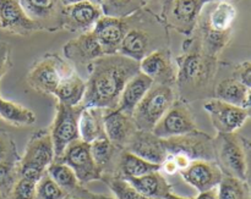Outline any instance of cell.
<instances>
[{"label": "cell", "mask_w": 251, "mask_h": 199, "mask_svg": "<svg viewBox=\"0 0 251 199\" xmlns=\"http://www.w3.org/2000/svg\"><path fill=\"white\" fill-rule=\"evenodd\" d=\"M140 71V63L119 53L105 54L87 66L88 77L81 105L117 108L123 88Z\"/></svg>", "instance_id": "obj_1"}, {"label": "cell", "mask_w": 251, "mask_h": 199, "mask_svg": "<svg viewBox=\"0 0 251 199\" xmlns=\"http://www.w3.org/2000/svg\"><path fill=\"white\" fill-rule=\"evenodd\" d=\"M176 89L179 98L190 103L213 93L218 59L202 50L200 37L188 39L183 44V53L176 56Z\"/></svg>", "instance_id": "obj_2"}, {"label": "cell", "mask_w": 251, "mask_h": 199, "mask_svg": "<svg viewBox=\"0 0 251 199\" xmlns=\"http://www.w3.org/2000/svg\"><path fill=\"white\" fill-rule=\"evenodd\" d=\"M54 160L55 153L49 129L38 130L29 137L24 154L20 158L19 177H26L37 182Z\"/></svg>", "instance_id": "obj_3"}, {"label": "cell", "mask_w": 251, "mask_h": 199, "mask_svg": "<svg viewBox=\"0 0 251 199\" xmlns=\"http://www.w3.org/2000/svg\"><path fill=\"white\" fill-rule=\"evenodd\" d=\"M75 68L58 54H44L27 72V85L41 94L54 95L61 81Z\"/></svg>", "instance_id": "obj_4"}, {"label": "cell", "mask_w": 251, "mask_h": 199, "mask_svg": "<svg viewBox=\"0 0 251 199\" xmlns=\"http://www.w3.org/2000/svg\"><path fill=\"white\" fill-rule=\"evenodd\" d=\"M176 98L178 93L176 87L153 83L132 112L137 130L152 131Z\"/></svg>", "instance_id": "obj_5"}, {"label": "cell", "mask_w": 251, "mask_h": 199, "mask_svg": "<svg viewBox=\"0 0 251 199\" xmlns=\"http://www.w3.org/2000/svg\"><path fill=\"white\" fill-rule=\"evenodd\" d=\"M215 161L226 176L245 180L247 154L243 137L235 133H217L213 137Z\"/></svg>", "instance_id": "obj_6"}, {"label": "cell", "mask_w": 251, "mask_h": 199, "mask_svg": "<svg viewBox=\"0 0 251 199\" xmlns=\"http://www.w3.org/2000/svg\"><path fill=\"white\" fill-rule=\"evenodd\" d=\"M83 107L81 104L71 107L56 102L55 116L49 127L51 141L54 146L55 159L60 158L66 147L76 139H80L78 133V119Z\"/></svg>", "instance_id": "obj_7"}, {"label": "cell", "mask_w": 251, "mask_h": 199, "mask_svg": "<svg viewBox=\"0 0 251 199\" xmlns=\"http://www.w3.org/2000/svg\"><path fill=\"white\" fill-rule=\"evenodd\" d=\"M198 130L195 115L190 104L181 98H176L166 114L161 117L152 132L161 138L181 136Z\"/></svg>", "instance_id": "obj_8"}, {"label": "cell", "mask_w": 251, "mask_h": 199, "mask_svg": "<svg viewBox=\"0 0 251 199\" xmlns=\"http://www.w3.org/2000/svg\"><path fill=\"white\" fill-rule=\"evenodd\" d=\"M164 143H166L168 154H181L190 159L191 161H215L213 137L200 130H195V131L181 134V136L167 138L164 139Z\"/></svg>", "instance_id": "obj_9"}, {"label": "cell", "mask_w": 251, "mask_h": 199, "mask_svg": "<svg viewBox=\"0 0 251 199\" xmlns=\"http://www.w3.org/2000/svg\"><path fill=\"white\" fill-rule=\"evenodd\" d=\"M70 166L75 173L78 182L82 186L88 185L93 181H100L102 174L96 165L95 159L91 153L90 143H86L82 139H76L69 144L60 155L55 159Z\"/></svg>", "instance_id": "obj_10"}, {"label": "cell", "mask_w": 251, "mask_h": 199, "mask_svg": "<svg viewBox=\"0 0 251 199\" xmlns=\"http://www.w3.org/2000/svg\"><path fill=\"white\" fill-rule=\"evenodd\" d=\"M203 109L210 116L217 133H235L249 120L245 108L229 104L217 98L206 99Z\"/></svg>", "instance_id": "obj_11"}, {"label": "cell", "mask_w": 251, "mask_h": 199, "mask_svg": "<svg viewBox=\"0 0 251 199\" xmlns=\"http://www.w3.org/2000/svg\"><path fill=\"white\" fill-rule=\"evenodd\" d=\"M103 16L100 5L92 1H81L63 6L61 9V28L70 32L92 31L96 22Z\"/></svg>", "instance_id": "obj_12"}, {"label": "cell", "mask_w": 251, "mask_h": 199, "mask_svg": "<svg viewBox=\"0 0 251 199\" xmlns=\"http://www.w3.org/2000/svg\"><path fill=\"white\" fill-rule=\"evenodd\" d=\"M64 56L71 65L87 66L96 59L105 55L93 31L80 33L69 41L63 48Z\"/></svg>", "instance_id": "obj_13"}, {"label": "cell", "mask_w": 251, "mask_h": 199, "mask_svg": "<svg viewBox=\"0 0 251 199\" xmlns=\"http://www.w3.org/2000/svg\"><path fill=\"white\" fill-rule=\"evenodd\" d=\"M179 174L199 193L217 188L223 177L220 166L213 160H194Z\"/></svg>", "instance_id": "obj_14"}, {"label": "cell", "mask_w": 251, "mask_h": 199, "mask_svg": "<svg viewBox=\"0 0 251 199\" xmlns=\"http://www.w3.org/2000/svg\"><path fill=\"white\" fill-rule=\"evenodd\" d=\"M0 29L17 36H29L41 27L27 16L20 0H0Z\"/></svg>", "instance_id": "obj_15"}, {"label": "cell", "mask_w": 251, "mask_h": 199, "mask_svg": "<svg viewBox=\"0 0 251 199\" xmlns=\"http://www.w3.org/2000/svg\"><path fill=\"white\" fill-rule=\"evenodd\" d=\"M140 71L149 76L153 83L176 87V67L167 49H157L140 61Z\"/></svg>", "instance_id": "obj_16"}, {"label": "cell", "mask_w": 251, "mask_h": 199, "mask_svg": "<svg viewBox=\"0 0 251 199\" xmlns=\"http://www.w3.org/2000/svg\"><path fill=\"white\" fill-rule=\"evenodd\" d=\"M130 29L129 22L122 17H112L103 15L93 27V33L97 37L104 54H115L125 34Z\"/></svg>", "instance_id": "obj_17"}, {"label": "cell", "mask_w": 251, "mask_h": 199, "mask_svg": "<svg viewBox=\"0 0 251 199\" xmlns=\"http://www.w3.org/2000/svg\"><path fill=\"white\" fill-rule=\"evenodd\" d=\"M104 130L107 138L118 148L125 149L137 127L132 115L125 114L118 108L104 109Z\"/></svg>", "instance_id": "obj_18"}, {"label": "cell", "mask_w": 251, "mask_h": 199, "mask_svg": "<svg viewBox=\"0 0 251 199\" xmlns=\"http://www.w3.org/2000/svg\"><path fill=\"white\" fill-rule=\"evenodd\" d=\"M125 149L157 165H161L168 154L163 138L156 136L152 131L142 130L135 132Z\"/></svg>", "instance_id": "obj_19"}, {"label": "cell", "mask_w": 251, "mask_h": 199, "mask_svg": "<svg viewBox=\"0 0 251 199\" xmlns=\"http://www.w3.org/2000/svg\"><path fill=\"white\" fill-rule=\"evenodd\" d=\"M25 12L41 29L61 28V9L59 0H20Z\"/></svg>", "instance_id": "obj_20"}, {"label": "cell", "mask_w": 251, "mask_h": 199, "mask_svg": "<svg viewBox=\"0 0 251 199\" xmlns=\"http://www.w3.org/2000/svg\"><path fill=\"white\" fill-rule=\"evenodd\" d=\"M201 0H173L168 22L176 32L190 36L202 10Z\"/></svg>", "instance_id": "obj_21"}, {"label": "cell", "mask_w": 251, "mask_h": 199, "mask_svg": "<svg viewBox=\"0 0 251 199\" xmlns=\"http://www.w3.org/2000/svg\"><path fill=\"white\" fill-rule=\"evenodd\" d=\"M207 15L201 22V29L216 33H230L237 19V9L232 1L211 2Z\"/></svg>", "instance_id": "obj_22"}, {"label": "cell", "mask_w": 251, "mask_h": 199, "mask_svg": "<svg viewBox=\"0 0 251 199\" xmlns=\"http://www.w3.org/2000/svg\"><path fill=\"white\" fill-rule=\"evenodd\" d=\"M153 85V81L142 73L141 71L132 76L129 81L126 82L125 87L123 88V92L120 94L119 102H118L117 108L125 114L132 115L135 108L139 105L142 98L146 95L150 88Z\"/></svg>", "instance_id": "obj_23"}, {"label": "cell", "mask_w": 251, "mask_h": 199, "mask_svg": "<svg viewBox=\"0 0 251 199\" xmlns=\"http://www.w3.org/2000/svg\"><path fill=\"white\" fill-rule=\"evenodd\" d=\"M80 139L86 143H92L96 139L105 136L104 109L96 107L83 108L78 119Z\"/></svg>", "instance_id": "obj_24"}, {"label": "cell", "mask_w": 251, "mask_h": 199, "mask_svg": "<svg viewBox=\"0 0 251 199\" xmlns=\"http://www.w3.org/2000/svg\"><path fill=\"white\" fill-rule=\"evenodd\" d=\"M159 169H161V165L150 163V161L137 156L136 154L126 151V149H122L119 158H118L117 166H115V173L113 176L129 180V178L140 177V176H144L146 174L152 173V171H157Z\"/></svg>", "instance_id": "obj_25"}, {"label": "cell", "mask_w": 251, "mask_h": 199, "mask_svg": "<svg viewBox=\"0 0 251 199\" xmlns=\"http://www.w3.org/2000/svg\"><path fill=\"white\" fill-rule=\"evenodd\" d=\"M130 183L146 198L150 199H166L169 193L173 192L172 185L167 181L166 175L159 170L152 171L140 177L129 178Z\"/></svg>", "instance_id": "obj_26"}, {"label": "cell", "mask_w": 251, "mask_h": 199, "mask_svg": "<svg viewBox=\"0 0 251 199\" xmlns=\"http://www.w3.org/2000/svg\"><path fill=\"white\" fill-rule=\"evenodd\" d=\"M90 147L96 165L100 169L102 176L114 175L115 166L122 149L114 146L107 137L96 139L95 142L90 143Z\"/></svg>", "instance_id": "obj_27"}, {"label": "cell", "mask_w": 251, "mask_h": 199, "mask_svg": "<svg viewBox=\"0 0 251 199\" xmlns=\"http://www.w3.org/2000/svg\"><path fill=\"white\" fill-rule=\"evenodd\" d=\"M86 90V81L78 75L76 68H74L59 85L56 88L53 97H55L56 102L63 103V104L75 105L81 104L85 95Z\"/></svg>", "instance_id": "obj_28"}, {"label": "cell", "mask_w": 251, "mask_h": 199, "mask_svg": "<svg viewBox=\"0 0 251 199\" xmlns=\"http://www.w3.org/2000/svg\"><path fill=\"white\" fill-rule=\"evenodd\" d=\"M151 51V38L149 33L140 28H130L125 34L118 53L140 63Z\"/></svg>", "instance_id": "obj_29"}, {"label": "cell", "mask_w": 251, "mask_h": 199, "mask_svg": "<svg viewBox=\"0 0 251 199\" xmlns=\"http://www.w3.org/2000/svg\"><path fill=\"white\" fill-rule=\"evenodd\" d=\"M248 92H249V88L243 85L239 78L232 75L229 77L223 78L222 81H220L215 86L213 98H217V99L229 103V104L244 108Z\"/></svg>", "instance_id": "obj_30"}, {"label": "cell", "mask_w": 251, "mask_h": 199, "mask_svg": "<svg viewBox=\"0 0 251 199\" xmlns=\"http://www.w3.org/2000/svg\"><path fill=\"white\" fill-rule=\"evenodd\" d=\"M0 120L15 127L32 126L37 116L31 109L0 97Z\"/></svg>", "instance_id": "obj_31"}, {"label": "cell", "mask_w": 251, "mask_h": 199, "mask_svg": "<svg viewBox=\"0 0 251 199\" xmlns=\"http://www.w3.org/2000/svg\"><path fill=\"white\" fill-rule=\"evenodd\" d=\"M47 173L55 181L56 185L63 188L66 193L75 192L76 190H78L82 186L78 182L73 169L60 160H54L48 166Z\"/></svg>", "instance_id": "obj_32"}, {"label": "cell", "mask_w": 251, "mask_h": 199, "mask_svg": "<svg viewBox=\"0 0 251 199\" xmlns=\"http://www.w3.org/2000/svg\"><path fill=\"white\" fill-rule=\"evenodd\" d=\"M217 196L218 199H251L247 181L226 175L217 186Z\"/></svg>", "instance_id": "obj_33"}, {"label": "cell", "mask_w": 251, "mask_h": 199, "mask_svg": "<svg viewBox=\"0 0 251 199\" xmlns=\"http://www.w3.org/2000/svg\"><path fill=\"white\" fill-rule=\"evenodd\" d=\"M100 181L108 186L115 199H150L142 196L129 181L113 175L102 176Z\"/></svg>", "instance_id": "obj_34"}, {"label": "cell", "mask_w": 251, "mask_h": 199, "mask_svg": "<svg viewBox=\"0 0 251 199\" xmlns=\"http://www.w3.org/2000/svg\"><path fill=\"white\" fill-rule=\"evenodd\" d=\"M140 0H103L102 7L103 15L112 17H125L135 14V11L141 7Z\"/></svg>", "instance_id": "obj_35"}, {"label": "cell", "mask_w": 251, "mask_h": 199, "mask_svg": "<svg viewBox=\"0 0 251 199\" xmlns=\"http://www.w3.org/2000/svg\"><path fill=\"white\" fill-rule=\"evenodd\" d=\"M21 155L12 137L0 129V165H19Z\"/></svg>", "instance_id": "obj_36"}, {"label": "cell", "mask_w": 251, "mask_h": 199, "mask_svg": "<svg viewBox=\"0 0 251 199\" xmlns=\"http://www.w3.org/2000/svg\"><path fill=\"white\" fill-rule=\"evenodd\" d=\"M37 199H64L68 193L56 185L55 181L48 175L44 174L38 181H37Z\"/></svg>", "instance_id": "obj_37"}, {"label": "cell", "mask_w": 251, "mask_h": 199, "mask_svg": "<svg viewBox=\"0 0 251 199\" xmlns=\"http://www.w3.org/2000/svg\"><path fill=\"white\" fill-rule=\"evenodd\" d=\"M37 182L26 177H19L6 199H37Z\"/></svg>", "instance_id": "obj_38"}, {"label": "cell", "mask_w": 251, "mask_h": 199, "mask_svg": "<svg viewBox=\"0 0 251 199\" xmlns=\"http://www.w3.org/2000/svg\"><path fill=\"white\" fill-rule=\"evenodd\" d=\"M19 180V165H0V197L6 199Z\"/></svg>", "instance_id": "obj_39"}, {"label": "cell", "mask_w": 251, "mask_h": 199, "mask_svg": "<svg viewBox=\"0 0 251 199\" xmlns=\"http://www.w3.org/2000/svg\"><path fill=\"white\" fill-rule=\"evenodd\" d=\"M12 66L11 48L6 42L0 41V80L9 72Z\"/></svg>", "instance_id": "obj_40"}, {"label": "cell", "mask_w": 251, "mask_h": 199, "mask_svg": "<svg viewBox=\"0 0 251 199\" xmlns=\"http://www.w3.org/2000/svg\"><path fill=\"white\" fill-rule=\"evenodd\" d=\"M233 75L240 80L243 85L247 86L248 88H251V60L244 61V63L239 64L233 70Z\"/></svg>", "instance_id": "obj_41"}, {"label": "cell", "mask_w": 251, "mask_h": 199, "mask_svg": "<svg viewBox=\"0 0 251 199\" xmlns=\"http://www.w3.org/2000/svg\"><path fill=\"white\" fill-rule=\"evenodd\" d=\"M243 143H244L245 154H247V176H245V181H247L248 186H249L251 197V141L243 137Z\"/></svg>", "instance_id": "obj_42"}, {"label": "cell", "mask_w": 251, "mask_h": 199, "mask_svg": "<svg viewBox=\"0 0 251 199\" xmlns=\"http://www.w3.org/2000/svg\"><path fill=\"white\" fill-rule=\"evenodd\" d=\"M91 191H88L85 186H81L78 190H76L75 192L68 193L64 199H87L88 195H90Z\"/></svg>", "instance_id": "obj_43"}, {"label": "cell", "mask_w": 251, "mask_h": 199, "mask_svg": "<svg viewBox=\"0 0 251 199\" xmlns=\"http://www.w3.org/2000/svg\"><path fill=\"white\" fill-rule=\"evenodd\" d=\"M195 199H218L217 188L211 191H206V192L199 193V196Z\"/></svg>", "instance_id": "obj_44"}, {"label": "cell", "mask_w": 251, "mask_h": 199, "mask_svg": "<svg viewBox=\"0 0 251 199\" xmlns=\"http://www.w3.org/2000/svg\"><path fill=\"white\" fill-rule=\"evenodd\" d=\"M244 108L247 109L248 114H249V119H251V88L248 92V97H247V102H245Z\"/></svg>", "instance_id": "obj_45"}, {"label": "cell", "mask_w": 251, "mask_h": 199, "mask_svg": "<svg viewBox=\"0 0 251 199\" xmlns=\"http://www.w3.org/2000/svg\"><path fill=\"white\" fill-rule=\"evenodd\" d=\"M60 1V4L63 5V6H68V5H73V4H76V2H81V1H92L95 2L93 0H59ZM96 4V2H95Z\"/></svg>", "instance_id": "obj_46"}, {"label": "cell", "mask_w": 251, "mask_h": 199, "mask_svg": "<svg viewBox=\"0 0 251 199\" xmlns=\"http://www.w3.org/2000/svg\"><path fill=\"white\" fill-rule=\"evenodd\" d=\"M87 199H115V198H112V197H107V196H103V195H97V193H92V192H90V195H88Z\"/></svg>", "instance_id": "obj_47"}, {"label": "cell", "mask_w": 251, "mask_h": 199, "mask_svg": "<svg viewBox=\"0 0 251 199\" xmlns=\"http://www.w3.org/2000/svg\"><path fill=\"white\" fill-rule=\"evenodd\" d=\"M166 199H195V198H188V197H180V196H176L174 195L173 192L169 193L168 196H167Z\"/></svg>", "instance_id": "obj_48"}, {"label": "cell", "mask_w": 251, "mask_h": 199, "mask_svg": "<svg viewBox=\"0 0 251 199\" xmlns=\"http://www.w3.org/2000/svg\"><path fill=\"white\" fill-rule=\"evenodd\" d=\"M202 4H207V2H216V1H232V0H201Z\"/></svg>", "instance_id": "obj_49"}]
</instances>
